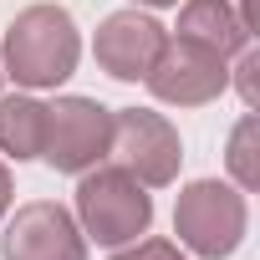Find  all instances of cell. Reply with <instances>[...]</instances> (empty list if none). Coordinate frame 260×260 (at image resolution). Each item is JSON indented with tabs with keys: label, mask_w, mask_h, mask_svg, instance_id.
Segmentation results:
<instances>
[{
	"label": "cell",
	"mask_w": 260,
	"mask_h": 260,
	"mask_svg": "<svg viewBox=\"0 0 260 260\" xmlns=\"http://www.w3.org/2000/svg\"><path fill=\"white\" fill-rule=\"evenodd\" d=\"M143 189H164L179 179V133L169 127V117L148 112V107H122L112 112V148H107Z\"/></svg>",
	"instance_id": "5b68a950"
},
{
	"label": "cell",
	"mask_w": 260,
	"mask_h": 260,
	"mask_svg": "<svg viewBox=\"0 0 260 260\" xmlns=\"http://www.w3.org/2000/svg\"><path fill=\"white\" fill-rule=\"evenodd\" d=\"M245 194L219 184V179H199L179 194V209H174V230L179 240L204 255V260H224L235 255V245L245 240Z\"/></svg>",
	"instance_id": "3957f363"
},
{
	"label": "cell",
	"mask_w": 260,
	"mask_h": 260,
	"mask_svg": "<svg viewBox=\"0 0 260 260\" xmlns=\"http://www.w3.org/2000/svg\"><path fill=\"white\" fill-rule=\"evenodd\" d=\"M230 174L240 189H255L260 184V164H255V112H245L230 133Z\"/></svg>",
	"instance_id": "8fae6325"
},
{
	"label": "cell",
	"mask_w": 260,
	"mask_h": 260,
	"mask_svg": "<svg viewBox=\"0 0 260 260\" xmlns=\"http://www.w3.org/2000/svg\"><path fill=\"white\" fill-rule=\"evenodd\" d=\"M82 36L61 6H26L6 31V72L21 87H56L77 72Z\"/></svg>",
	"instance_id": "6da1fadb"
},
{
	"label": "cell",
	"mask_w": 260,
	"mask_h": 260,
	"mask_svg": "<svg viewBox=\"0 0 260 260\" xmlns=\"http://www.w3.org/2000/svg\"><path fill=\"white\" fill-rule=\"evenodd\" d=\"M143 6H179V0H143Z\"/></svg>",
	"instance_id": "2e32d148"
},
{
	"label": "cell",
	"mask_w": 260,
	"mask_h": 260,
	"mask_svg": "<svg viewBox=\"0 0 260 260\" xmlns=\"http://www.w3.org/2000/svg\"><path fill=\"white\" fill-rule=\"evenodd\" d=\"M46 143V102L36 97H0V153L6 158H41Z\"/></svg>",
	"instance_id": "30bf717a"
},
{
	"label": "cell",
	"mask_w": 260,
	"mask_h": 260,
	"mask_svg": "<svg viewBox=\"0 0 260 260\" xmlns=\"http://www.w3.org/2000/svg\"><path fill=\"white\" fill-rule=\"evenodd\" d=\"M164 46V26L153 16H138V11H117L97 26V41H92V56L107 77L117 82H143L153 56Z\"/></svg>",
	"instance_id": "ba28073f"
},
{
	"label": "cell",
	"mask_w": 260,
	"mask_h": 260,
	"mask_svg": "<svg viewBox=\"0 0 260 260\" xmlns=\"http://www.w3.org/2000/svg\"><path fill=\"white\" fill-rule=\"evenodd\" d=\"M0 77H6V72H0Z\"/></svg>",
	"instance_id": "e0dca14e"
},
{
	"label": "cell",
	"mask_w": 260,
	"mask_h": 260,
	"mask_svg": "<svg viewBox=\"0 0 260 260\" xmlns=\"http://www.w3.org/2000/svg\"><path fill=\"white\" fill-rule=\"evenodd\" d=\"M112 260H184V255H179V245H169V240H138L133 250H122V255H112Z\"/></svg>",
	"instance_id": "4fadbf2b"
},
{
	"label": "cell",
	"mask_w": 260,
	"mask_h": 260,
	"mask_svg": "<svg viewBox=\"0 0 260 260\" xmlns=\"http://www.w3.org/2000/svg\"><path fill=\"white\" fill-rule=\"evenodd\" d=\"M230 6L240 11V21H245V26H255V0H230Z\"/></svg>",
	"instance_id": "9a60e30c"
},
{
	"label": "cell",
	"mask_w": 260,
	"mask_h": 260,
	"mask_svg": "<svg viewBox=\"0 0 260 260\" xmlns=\"http://www.w3.org/2000/svg\"><path fill=\"white\" fill-rule=\"evenodd\" d=\"M148 92L158 102H174V107H204L214 102L224 87H230V67L214 46L204 41H189V36H164L153 67H148Z\"/></svg>",
	"instance_id": "277c9868"
},
{
	"label": "cell",
	"mask_w": 260,
	"mask_h": 260,
	"mask_svg": "<svg viewBox=\"0 0 260 260\" xmlns=\"http://www.w3.org/2000/svg\"><path fill=\"white\" fill-rule=\"evenodd\" d=\"M179 36L204 41V46H214L219 56L250 46V26L240 21V11L230 6V0H184V11H179Z\"/></svg>",
	"instance_id": "9c48e42d"
},
{
	"label": "cell",
	"mask_w": 260,
	"mask_h": 260,
	"mask_svg": "<svg viewBox=\"0 0 260 260\" xmlns=\"http://www.w3.org/2000/svg\"><path fill=\"white\" fill-rule=\"evenodd\" d=\"M77 214L97 245H133L153 224V199L122 164H92L77 184Z\"/></svg>",
	"instance_id": "7a4b0ae2"
},
{
	"label": "cell",
	"mask_w": 260,
	"mask_h": 260,
	"mask_svg": "<svg viewBox=\"0 0 260 260\" xmlns=\"http://www.w3.org/2000/svg\"><path fill=\"white\" fill-rule=\"evenodd\" d=\"M6 209H11V169L0 164V214H6Z\"/></svg>",
	"instance_id": "5bb4252c"
},
{
	"label": "cell",
	"mask_w": 260,
	"mask_h": 260,
	"mask_svg": "<svg viewBox=\"0 0 260 260\" xmlns=\"http://www.w3.org/2000/svg\"><path fill=\"white\" fill-rule=\"evenodd\" d=\"M112 148V112L92 97H61L56 107H46V143L41 158L56 174H87L92 164H102Z\"/></svg>",
	"instance_id": "8992f818"
},
{
	"label": "cell",
	"mask_w": 260,
	"mask_h": 260,
	"mask_svg": "<svg viewBox=\"0 0 260 260\" xmlns=\"http://www.w3.org/2000/svg\"><path fill=\"white\" fill-rule=\"evenodd\" d=\"M0 255L6 260H87V240L61 204L36 199V204H21L16 219L6 224Z\"/></svg>",
	"instance_id": "52a82bcc"
},
{
	"label": "cell",
	"mask_w": 260,
	"mask_h": 260,
	"mask_svg": "<svg viewBox=\"0 0 260 260\" xmlns=\"http://www.w3.org/2000/svg\"><path fill=\"white\" fill-rule=\"evenodd\" d=\"M235 72H240V77H235V82H240V97H245V107L255 112V102H260V87H255V72H260V56H255V51L245 46V51H240V67H235Z\"/></svg>",
	"instance_id": "7c38bea8"
}]
</instances>
